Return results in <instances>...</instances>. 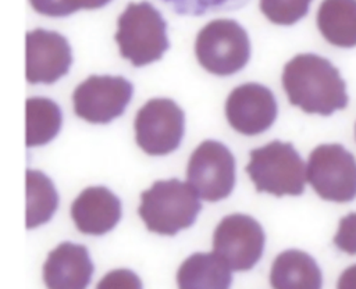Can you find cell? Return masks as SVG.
Here are the masks:
<instances>
[{
    "label": "cell",
    "mask_w": 356,
    "mask_h": 289,
    "mask_svg": "<svg viewBox=\"0 0 356 289\" xmlns=\"http://www.w3.org/2000/svg\"><path fill=\"white\" fill-rule=\"evenodd\" d=\"M282 86L289 103L307 114L327 117L345 108L349 101L338 68L313 53L298 54L285 64Z\"/></svg>",
    "instance_id": "obj_1"
},
{
    "label": "cell",
    "mask_w": 356,
    "mask_h": 289,
    "mask_svg": "<svg viewBox=\"0 0 356 289\" xmlns=\"http://www.w3.org/2000/svg\"><path fill=\"white\" fill-rule=\"evenodd\" d=\"M200 210L202 204L193 188L171 178L156 181L140 193L138 213L150 232L172 236L193 225Z\"/></svg>",
    "instance_id": "obj_2"
},
{
    "label": "cell",
    "mask_w": 356,
    "mask_h": 289,
    "mask_svg": "<svg viewBox=\"0 0 356 289\" xmlns=\"http://www.w3.org/2000/svg\"><path fill=\"white\" fill-rule=\"evenodd\" d=\"M114 39L121 57L134 67H142L161 58L168 49L167 24L147 1L129 3L117 19Z\"/></svg>",
    "instance_id": "obj_3"
},
{
    "label": "cell",
    "mask_w": 356,
    "mask_h": 289,
    "mask_svg": "<svg viewBox=\"0 0 356 289\" xmlns=\"http://www.w3.org/2000/svg\"><path fill=\"white\" fill-rule=\"evenodd\" d=\"M246 165L257 192H267L277 197L299 196L305 190L306 164L289 142L273 140L249 153Z\"/></svg>",
    "instance_id": "obj_4"
},
{
    "label": "cell",
    "mask_w": 356,
    "mask_h": 289,
    "mask_svg": "<svg viewBox=\"0 0 356 289\" xmlns=\"http://www.w3.org/2000/svg\"><path fill=\"white\" fill-rule=\"evenodd\" d=\"M195 53L206 71L228 76L248 64L250 42L246 31L236 21L221 18L210 21L199 31Z\"/></svg>",
    "instance_id": "obj_5"
},
{
    "label": "cell",
    "mask_w": 356,
    "mask_h": 289,
    "mask_svg": "<svg viewBox=\"0 0 356 289\" xmlns=\"http://www.w3.org/2000/svg\"><path fill=\"white\" fill-rule=\"evenodd\" d=\"M306 176L324 200L346 203L356 197V158L339 143H324L313 149Z\"/></svg>",
    "instance_id": "obj_6"
},
{
    "label": "cell",
    "mask_w": 356,
    "mask_h": 289,
    "mask_svg": "<svg viewBox=\"0 0 356 289\" xmlns=\"http://www.w3.org/2000/svg\"><path fill=\"white\" fill-rule=\"evenodd\" d=\"M186 181L207 201L228 197L235 186V157L218 140H203L191 154Z\"/></svg>",
    "instance_id": "obj_7"
},
{
    "label": "cell",
    "mask_w": 356,
    "mask_h": 289,
    "mask_svg": "<svg viewBox=\"0 0 356 289\" xmlns=\"http://www.w3.org/2000/svg\"><path fill=\"white\" fill-rule=\"evenodd\" d=\"M135 139L150 156H165L178 149L185 132L184 110L171 99H150L135 117Z\"/></svg>",
    "instance_id": "obj_8"
},
{
    "label": "cell",
    "mask_w": 356,
    "mask_h": 289,
    "mask_svg": "<svg viewBox=\"0 0 356 289\" xmlns=\"http://www.w3.org/2000/svg\"><path fill=\"white\" fill-rule=\"evenodd\" d=\"M266 235L250 215L229 214L214 229L213 249L234 271H249L261 258Z\"/></svg>",
    "instance_id": "obj_9"
},
{
    "label": "cell",
    "mask_w": 356,
    "mask_h": 289,
    "mask_svg": "<svg viewBox=\"0 0 356 289\" xmlns=\"http://www.w3.org/2000/svg\"><path fill=\"white\" fill-rule=\"evenodd\" d=\"M132 93V83L122 76L90 75L72 93L74 111L90 124H108L125 111Z\"/></svg>",
    "instance_id": "obj_10"
},
{
    "label": "cell",
    "mask_w": 356,
    "mask_h": 289,
    "mask_svg": "<svg viewBox=\"0 0 356 289\" xmlns=\"http://www.w3.org/2000/svg\"><path fill=\"white\" fill-rule=\"evenodd\" d=\"M277 113L278 107L273 92L256 82L236 86L225 101L228 124L246 136L266 132L274 124Z\"/></svg>",
    "instance_id": "obj_11"
},
{
    "label": "cell",
    "mask_w": 356,
    "mask_h": 289,
    "mask_svg": "<svg viewBox=\"0 0 356 289\" xmlns=\"http://www.w3.org/2000/svg\"><path fill=\"white\" fill-rule=\"evenodd\" d=\"M72 63L68 40L54 31L42 28L26 33V81L54 83L64 76Z\"/></svg>",
    "instance_id": "obj_12"
},
{
    "label": "cell",
    "mask_w": 356,
    "mask_h": 289,
    "mask_svg": "<svg viewBox=\"0 0 356 289\" xmlns=\"http://www.w3.org/2000/svg\"><path fill=\"white\" fill-rule=\"evenodd\" d=\"M93 270L83 245L63 242L49 253L43 264V282L47 289H86Z\"/></svg>",
    "instance_id": "obj_13"
},
{
    "label": "cell",
    "mask_w": 356,
    "mask_h": 289,
    "mask_svg": "<svg viewBox=\"0 0 356 289\" xmlns=\"http://www.w3.org/2000/svg\"><path fill=\"white\" fill-rule=\"evenodd\" d=\"M71 217L78 231L86 235H104L121 218V201L106 186L83 189L71 206Z\"/></svg>",
    "instance_id": "obj_14"
},
{
    "label": "cell",
    "mask_w": 356,
    "mask_h": 289,
    "mask_svg": "<svg viewBox=\"0 0 356 289\" xmlns=\"http://www.w3.org/2000/svg\"><path fill=\"white\" fill-rule=\"evenodd\" d=\"M270 283L273 289H321L323 274L309 253L289 249L275 257Z\"/></svg>",
    "instance_id": "obj_15"
},
{
    "label": "cell",
    "mask_w": 356,
    "mask_h": 289,
    "mask_svg": "<svg viewBox=\"0 0 356 289\" xmlns=\"http://www.w3.org/2000/svg\"><path fill=\"white\" fill-rule=\"evenodd\" d=\"M229 265L214 251L193 253L177 271L178 289H229L232 282Z\"/></svg>",
    "instance_id": "obj_16"
},
{
    "label": "cell",
    "mask_w": 356,
    "mask_h": 289,
    "mask_svg": "<svg viewBox=\"0 0 356 289\" xmlns=\"http://www.w3.org/2000/svg\"><path fill=\"white\" fill-rule=\"evenodd\" d=\"M317 26L332 46H356V0H323L317 11Z\"/></svg>",
    "instance_id": "obj_17"
},
{
    "label": "cell",
    "mask_w": 356,
    "mask_h": 289,
    "mask_svg": "<svg viewBox=\"0 0 356 289\" xmlns=\"http://www.w3.org/2000/svg\"><path fill=\"white\" fill-rule=\"evenodd\" d=\"M63 122L61 108L47 97L26 100V147L43 146L60 132Z\"/></svg>",
    "instance_id": "obj_18"
},
{
    "label": "cell",
    "mask_w": 356,
    "mask_h": 289,
    "mask_svg": "<svg viewBox=\"0 0 356 289\" xmlns=\"http://www.w3.org/2000/svg\"><path fill=\"white\" fill-rule=\"evenodd\" d=\"M58 207V195L51 179L36 170H26V228L47 222Z\"/></svg>",
    "instance_id": "obj_19"
},
{
    "label": "cell",
    "mask_w": 356,
    "mask_h": 289,
    "mask_svg": "<svg viewBox=\"0 0 356 289\" xmlns=\"http://www.w3.org/2000/svg\"><path fill=\"white\" fill-rule=\"evenodd\" d=\"M313 0H260L261 13L277 25H293L302 19Z\"/></svg>",
    "instance_id": "obj_20"
},
{
    "label": "cell",
    "mask_w": 356,
    "mask_h": 289,
    "mask_svg": "<svg viewBox=\"0 0 356 289\" xmlns=\"http://www.w3.org/2000/svg\"><path fill=\"white\" fill-rule=\"evenodd\" d=\"M111 0H29L32 8L47 17H67L78 10H96Z\"/></svg>",
    "instance_id": "obj_21"
},
{
    "label": "cell",
    "mask_w": 356,
    "mask_h": 289,
    "mask_svg": "<svg viewBox=\"0 0 356 289\" xmlns=\"http://www.w3.org/2000/svg\"><path fill=\"white\" fill-rule=\"evenodd\" d=\"M181 15H203L210 11L229 10L243 6L248 0H164Z\"/></svg>",
    "instance_id": "obj_22"
},
{
    "label": "cell",
    "mask_w": 356,
    "mask_h": 289,
    "mask_svg": "<svg viewBox=\"0 0 356 289\" xmlns=\"http://www.w3.org/2000/svg\"><path fill=\"white\" fill-rule=\"evenodd\" d=\"M96 289H143L140 278L131 270L118 268L107 272L96 285Z\"/></svg>",
    "instance_id": "obj_23"
},
{
    "label": "cell",
    "mask_w": 356,
    "mask_h": 289,
    "mask_svg": "<svg viewBox=\"0 0 356 289\" xmlns=\"http://www.w3.org/2000/svg\"><path fill=\"white\" fill-rule=\"evenodd\" d=\"M334 245L341 251L356 254V213H349L339 220Z\"/></svg>",
    "instance_id": "obj_24"
},
{
    "label": "cell",
    "mask_w": 356,
    "mask_h": 289,
    "mask_svg": "<svg viewBox=\"0 0 356 289\" xmlns=\"http://www.w3.org/2000/svg\"><path fill=\"white\" fill-rule=\"evenodd\" d=\"M337 289H356V264L342 271L337 282Z\"/></svg>",
    "instance_id": "obj_25"
},
{
    "label": "cell",
    "mask_w": 356,
    "mask_h": 289,
    "mask_svg": "<svg viewBox=\"0 0 356 289\" xmlns=\"http://www.w3.org/2000/svg\"><path fill=\"white\" fill-rule=\"evenodd\" d=\"M355 135H356V126H355Z\"/></svg>",
    "instance_id": "obj_26"
}]
</instances>
